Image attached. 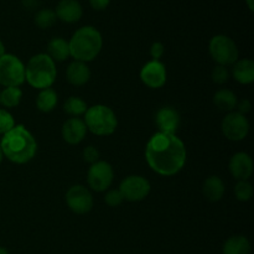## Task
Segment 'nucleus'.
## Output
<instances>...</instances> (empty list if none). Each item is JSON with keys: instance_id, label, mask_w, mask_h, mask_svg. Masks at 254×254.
Segmentation results:
<instances>
[{"instance_id": "obj_16", "label": "nucleus", "mask_w": 254, "mask_h": 254, "mask_svg": "<svg viewBox=\"0 0 254 254\" xmlns=\"http://www.w3.org/2000/svg\"><path fill=\"white\" fill-rule=\"evenodd\" d=\"M87 134V127L81 118H69L62 126V138L71 145L81 143Z\"/></svg>"}, {"instance_id": "obj_24", "label": "nucleus", "mask_w": 254, "mask_h": 254, "mask_svg": "<svg viewBox=\"0 0 254 254\" xmlns=\"http://www.w3.org/2000/svg\"><path fill=\"white\" fill-rule=\"evenodd\" d=\"M22 98V91L19 87H5L0 92V104L6 108H15L20 104Z\"/></svg>"}, {"instance_id": "obj_10", "label": "nucleus", "mask_w": 254, "mask_h": 254, "mask_svg": "<svg viewBox=\"0 0 254 254\" xmlns=\"http://www.w3.org/2000/svg\"><path fill=\"white\" fill-rule=\"evenodd\" d=\"M150 189V183L145 178L139 175H130L122 181L118 190L121 191L124 200L138 202L148 197Z\"/></svg>"}, {"instance_id": "obj_28", "label": "nucleus", "mask_w": 254, "mask_h": 254, "mask_svg": "<svg viewBox=\"0 0 254 254\" xmlns=\"http://www.w3.org/2000/svg\"><path fill=\"white\" fill-rule=\"evenodd\" d=\"M15 127V121L11 114L5 109H0V135H4Z\"/></svg>"}, {"instance_id": "obj_34", "label": "nucleus", "mask_w": 254, "mask_h": 254, "mask_svg": "<svg viewBox=\"0 0 254 254\" xmlns=\"http://www.w3.org/2000/svg\"><path fill=\"white\" fill-rule=\"evenodd\" d=\"M89 4H91L92 9L97 10V11H101L108 7V5L111 4V0H89Z\"/></svg>"}, {"instance_id": "obj_18", "label": "nucleus", "mask_w": 254, "mask_h": 254, "mask_svg": "<svg viewBox=\"0 0 254 254\" xmlns=\"http://www.w3.org/2000/svg\"><path fill=\"white\" fill-rule=\"evenodd\" d=\"M232 76L238 83L251 84L254 81V62L250 59L237 60L233 64Z\"/></svg>"}, {"instance_id": "obj_31", "label": "nucleus", "mask_w": 254, "mask_h": 254, "mask_svg": "<svg viewBox=\"0 0 254 254\" xmlns=\"http://www.w3.org/2000/svg\"><path fill=\"white\" fill-rule=\"evenodd\" d=\"M99 156H101V154H99V151L97 150L94 146H87V148L83 150L84 161L91 164V165L92 164L97 163V161H99Z\"/></svg>"}, {"instance_id": "obj_15", "label": "nucleus", "mask_w": 254, "mask_h": 254, "mask_svg": "<svg viewBox=\"0 0 254 254\" xmlns=\"http://www.w3.org/2000/svg\"><path fill=\"white\" fill-rule=\"evenodd\" d=\"M57 19L67 24L79 21L83 15V9L78 0H60L55 10Z\"/></svg>"}, {"instance_id": "obj_27", "label": "nucleus", "mask_w": 254, "mask_h": 254, "mask_svg": "<svg viewBox=\"0 0 254 254\" xmlns=\"http://www.w3.org/2000/svg\"><path fill=\"white\" fill-rule=\"evenodd\" d=\"M235 195L238 201L247 202L253 196L252 184L248 180H240L235 186Z\"/></svg>"}, {"instance_id": "obj_29", "label": "nucleus", "mask_w": 254, "mask_h": 254, "mask_svg": "<svg viewBox=\"0 0 254 254\" xmlns=\"http://www.w3.org/2000/svg\"><path fill=\"white\" fill-rule=\"evenodd\" d=\"M230 79V71L225 66H216L212 71V81L217 84H223Z\"/></svg>"}, {"instance_id": "obj_12", "label": "nucleus", "mask_w": 254, "mask_h": 254, "mask_svg": "<svg viewBox=\"0 0 254 254\" xmlns=\"http://www.w3.org/2000/svg\"><path fill=\"white\" fill-rule=\"evenodd\" d=\"M140 79L149 88H161L166 83L165 64L160 61H150L143 66Z\"/></svg>"}, {"instance_id": "obj_4", "label": "nucleus", "mask_w": 254, "mask_h": 254, "mask_svg": "<svg viewBox=\"0 0 254 254\" xmlns=\"http://www.w3.org/2000/svg\"><path fill=\"white\" fill-rule=\"evenodd\" d=\"M56 64L46 54L32 56L25 67V81L40 91L51 88L56 81Z\"/></svg>"}, {"instance_id": "obj_32", "label": "nucleus", "mask_w": 254, "mask_h": 254, "mask_svg": "<svg viewBox=\"0 0 254 254\" xmlns=\"http://www.w3.org/2000/svg\"><path fill=\"white\" fill-rule=\"evenodd\" d=\"M164 51H165V47H164V45L161 42H154L150 47V55L154 61H160V59L164 55Z\"/></svg>"}, {"instance_id": "obj_35", "label": "nucleus", "mask_w": 254, "mask_h": 254, "mask_svg": "<svg viewBox=\"0 0 254 254\" xmlns=\"http://www.w3.org/2000/svg\"><path fill=\"white\" fill-rule=\"evenodd\" d=\"M246 4H247L248 9L251 10V11H253L254 6H253V0H246Z\"/></svg>"}, {"instance_id": "obj_23", "label": "nucleus", "mask_w": 254, "mask_h": 254, "mask_svg": "<svg viewBox=\"0 0 254 254\" xmlns=\"http://www.w3.org/2000/svg\"><path fill=\"white\" fill-rule=\"evenodd\" d=\"M57 101H59V97H57L56 91L52 88H45L41 89L37 94L36 107L42 113H50L55 109Z\"/></svg>"}, {"instance_id": "obj_5", "label": "nucleus", "mask_w": 254, "mask_h": 254, "mask_svg": "<svg viewBox=\"0 0 254 254\" xmlns=\"http://www.w3.org/2000/svg\"><path fill=\"white\" fill-rule=\"evenodd\" d=\"M83 122L87 127V130L99 136L111 135L118 127L116 113L109 107L103 104H96L87 109Z\"/></svg>"}, {"instance_id": "obj_11", "label": "nucleus", "mask_w": 254, "mask_h": 254, "mask_svg": "<svg viewBox=\"0 0 254 254\" xmlns=\"http://www.w3.org/2000/svg\"><path fill=\"white\" fill-rule=\"evenodd\" d=\"M66 203L72 212L84 215L93 208V196L84 186L73 185L67 191Z\"/></svg>"}, {"instance_id": "obj_6", "label": "nucleus", "mask_w": 254, "mask_h": 254, "mask_svg": "<svg viewBox=\"0 0 254 254\" xmlns=\"http://www.w3.org/2000/svg\"><path fill=\"white\" fill-rule=\"evenodd\" d=\"M210 55L220 66H233L238 60V49L236 42L226 35H216L208 44Z\"/></svg>"}, {"instance_id": "obj_9", "label": "nucleus", "mask_w": 254, "mask_h": 254, "mask_svg": "<svg viewBox=\"0 0 254 254\" xmlns=\"http://www.w3.org/2000/svg\"><path fill=\"white\" fill-rule=\"evenodd\" d=\"M114 180L113 168L107 161H97L92 164L87 175V181L92 190L102 192L111 188Z\"/></svg>"}, {"instance_id": "obj_2", "label": "nucleus", "mask_w": 254, "mask_h": 254, "mask_svg": "<svg viewBox=\"0 0 254 254\" xmlns=\"http://www.w3.org/2000/svg\"><path fill=\"white\" fill-rule=\"evenodd\" d=\"M0 148L5 158L11 163L26 164L36 155L37 143L24 126H15L2 135Z\"/></svg>"}, {"instance_id": "obj_8", "label": "nucleus", "mask_w": 254, "mask_h": 254, "mask_svg": "<svg viewBox=\"0 0 254 254\" xmlns=\"http://www.w3.org/2000/svg\"><path fill=\"white\" fill-rule=\"evenodd\" d=\"M221 129H222L223 135L228 140L241 141L250 133V122L246 118L245 114H241L238 112L233 111L230 112L223 118Z\"/></svg>"}, {"instance_id": "obj_21", "label": "nucleus", "mask_w": 254, "mask_h": 254, "mask_svg": "<svg viewBox=\"0 0 254 254\" xmlns=\"http://www.w3.org/2000/svg\"><path fill=\"white\" fill-rule=\"evenodd\" d=\"M223 254H250L251 242L245 236H232L225 242Z\"/></svg>"}, {"instance_id": "obj_22", "label": "nucleus", "mask_w": 254, "mask_h": 254, "mask_svg": "<svg viewBox=\"0 0 254 254\" xmlns=\"http://www.w3.org/2000/svg\"><path fill=\"white\" fill-rule=\"evenodd\" d=\"M237 96L230 89H220L216 92L213 97L215 106L223 112H233V109L237 106Z\"/></svg>"}, {"instance_id": "obj_3", "label": "nucleus", "mask_w": 254, "mask_h": 254, "mask_svg": "<svg viewBox=\"0 0 254 254\" xmlns=\"http://www.w3.org/2000/svg\"><path fill=\"white\" fill-rule=\"evenodd\" d=\"M69 55L74 61H81L87 64L93 61L101 52L103 46L102 35L96 27L83 26L76 30L68 41Z\"/></svg>"}, {"instance_id": "obj_13", "label": "nucleus", "mask_w": 254, "mask_h": 254, "mask_svg": "<svg viewBox=\"0 0 254 254\" xmlns=\"http://www.w3.org/2000/svg\"><path fill=\"white\" fill-rule=\"evenodd\" d=\"M155 124L159 131L176 134L181 124V117L173 107H163L155 114Z\"/></svg>"}, {"instance_id": "obj_25", "label": "nucleus", "mask_w": 254, "mask_h": 254, "mask_svg": "<svg viewBox=\"0 0 254 254\" xmlns=\"http://www.w3.org/2000/svg\"><path fill=\"white\" fill-rule=\"evenodd\" d=\"M87 109H88L87 103L79 97H69L64 104V111L72 118H78L83 116Z\"/></svg>"}, {"instance_id": "obj_37", "label": "nucleus", "mask_w": 254, "mask_h": 254, "mask_svg": "<svg viewBox=\"0 0 254 254\" xmlns=\"http://www.w3.org/2000/svg\"><path fill=\"white\" fill-rule=\"evenodd\" d=\"M0 254H9V252H7L6 248L4 247H0Z\"/></svg>"}, {"instance_id": "obj_33", "label": "nucleus", "mask_w": 254, "mask_h": 254, "mask_svg": "<svg viewBox=\"0 0 254 254\" xmlns=\"http://www.w3.org/2000/svg\"><path fill=\"white\" fill-rule=\"evenodd\" d=\"M236 108L238 109V113L241 114H247L248 112L251 111V108H252V104H251V102L248 101V99H241L240 102H237V106H236Z\"/></svg>"}, {"instance_id": "obj_38", "label": "nucleus", "mask_w": 254, "mask_h": 254, "mask_svg": "<svg viewBox=\"0 0 254 254\" xmlns=\"http://www.w3.org/2000/svg\"><path fill=\"white\" fill-rule=\"evenodd\" d=\"M2 159H4V154H2V151H1V148H0V164H1Z\"/></svg>"}, {"instance_id": "obj_7", "label": "nucleus", "mask_w": 254, "mask_h": 254, "mask_svg": "<svg viewBox=\"0 0 254 254\" xmlns=\"http://www.w3.org/2000/svg\"><path fill=\"white\" fill-rule=\"evenodd\" d=\"M25 82V64L17 56L5 54L0 57V84L20 87Z\"/></svg>"}, {"instance_id": "obj_19", "label": "nucleus", "mask_w": 254, "mask_h": 254, "mask_svg": "<svg viewBox=\"0 0 254 254\" xmlns=\"http://www.w3.org/2000/svg\"><path fill=\"white\" fill-rule=\"evenodd\" d=\"M47 56L54 62L66 61L71 55H69L68 41H66L62 37H54L50 40L47 44Z\"/></svg>"}, {"instance_id": "obj_20", "label": "nucleus", "mask_w": 254, "mask_h": 254, "mask_svg": "<svg viewBox=\"0 0 254 254\" xmlns=\"http://www.w3.org/2000/svg\"><path fill=\"white\" fill-rule=\"evenodd\" d=\"M203 195L211 202H217L225 195V184L218 176H210L203 183Z\"/></svg>"}, {"instance_id": "obj_30", "label": "nucleus", "mask_w": 254, "mask_h": 254, "mask_svg": "<svg viewBox=\"0 0 254 254\" xmlns=\"http://www.w3.org/2000/svg\"><path fill=\"white\" fill-rule=\"evenodd\" d=\"M123 201L124 198L119 190H111L106 193V196H104V202L108 206H111V207H117V206L122 205Z\"/></svg>"}, {"instance_id": "obj_36", "label": "nucleus", "mask_w": 254, "mask_h": 254, "mask_svg": "<svg viewBox=\"0 0 254 254\" xmlns=\"http://www.w3.org/2000/svg\"><path fill=\"white\" fill-rule=\"evenodd\" d=\"M2 55H5V46L4 44H2L1 40H0V57H1Z\"/></svg>"}, {"instance_id": "obj_26", "label": "nucleus", "mask_w": 254, "mask_h": 254, "mask_svg": "<svg viewBox=\"0 0 254 254\" xmlns=\"http://www.w3.org/2000/svg\"><path fill=\"white\" fill-rule=\"evenodd\" d=\"M56 20L57 16L55 14V10L52 9H41L35 15V24L40 29H50L54 26Z\"/></svg>"}, {"instance_id": "obj_1", "label": "nucleus", "mask_w": 254, "mask_h": 254, "mask_svg": "<svg viewBox=\"0 0 254 254\" xmlns=\"http://www.w3.org/2000/svg\"><path fill=\"white\" fill-rule=\"evenodd\" d=\"M145 159L153 171L161 176H174L183 170L188 159L185 144L176 134L158 133L149 139Z\"/></svg>"}, {"instance_id": "obj_17", "label": "nucleus", "mask_w": 254, "mask_h": 254, "mask_svg": "<svg viewBox=\"0 0 254 254\" xmlns=\"http://www.w3.org/2000/svg\"><path fill=\"white\" fill-rule=\"evenodd\" d=\"M66 77L67 81L73 86H84L91 78V71L84 62L73 61L67 68Z\"/></svg>"}, {"instance_id": "obj_14", "label": "nucleus", "mask_w": 254, "mask_h": 254, "mask_svg": "<svg viewBox=\"0 0 254 254\" xmlns=\"http://www.w3.org/2000/svg\"><path fill=\"white\" fill-rule=\"evenodd\" d=\"M231 174L235 179L240 180H248L253 174V160L247 153H237L231 158L228 164Z\"/></svg>"}]
</instances>
